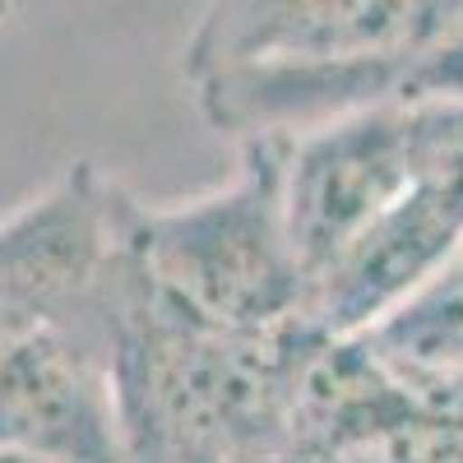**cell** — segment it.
<instances>
[{
	"label": "cell",
	"mask_w": 463,
	"mask_h": 463,
	"mask_svg": "<svg viewBox=\"0 0 463 463\" xmlns=\"http://www.w3.org/2000/svg\"><path fill=\"white\" fill-rule=\"evenodd\" d=\"M0 463H43V458H28V454H14V449H0Z\"/></svg>",
	"instance_id": "ba28073f"
},
{
	"label": "cell",
	"mask_w": 463,
	"mask_h": 463,
	"mask_svg": "<svg viewBox=\"0 0 463 463\" xmlns=\"http://www.w3.org/2000/svg\"><path fill=\"white\" fill-rule=\"evenodd\" d=\"M353 338L408 384H463V255Z\"/></svg>",
	"instance_id": "52a82bcc"
},
{
	"label": "cell",
	"mask_w": 463,
	"mask_h": 463,
	"mask_svg": "<svg viewBox=\"0 0 463 463\" xmlns=\"http://www.w3.org/2000/svg\"><path fill=\"white\" fill-rule=\"evenodd\" d=\"M463 37V0H204L181 52L227 139H292L399 98Z\"/></svg>",
	"instance_id": "6da1fadb"
},
{
	"label": "cell",
	"mask_w": 463,
	"mask_h": 463,
	"mask_svg": "<svg viewBox=\"0 0 463 463\" xmlns=\"http://www.w3.org/2000/svg\"><path fill=\"white\" fill-rule=\"evenodd\" d=\"M463 255V209L431 181H412L329 264L311 274L306 320L325 334H366L390 306Z\"/></svg>",
	"instance_id": "8992f818"
},
{
	"label": "cell",
	"mask_w": 463,
	"mask_h": 463,
	"mask_svg": "<svg viewBox=\"0 0 463 463\" xmlns=\"http://www.w3.org/2000/svg\"><path fill=\"white\" fill-rule=\"evenodd\" d=\"M421 172V107L390 98L283 139V204L306 274L329 264ZM311 301V297H306Z\"/></svg>",
	"instance_id": "277c9868"
},
{
	"label": "cell",
	"mask_w": 463,
	"mask_h": 463,
	"mask_svg": "<svg viewBox=\"0 0 463 463\" xmlns=\"http://www.w3.org/2000/svg\"><path fill=\"white\" fill-rule=\"evenodd\" d=\"M0 449L43 463H126L107 338L28 329L0 357Z\"/></svg>",
	"instance_id": "5b68a950"
},
{
	"label": "cell",
	"mask_w": 463,
	"mask_h": 463,
	"mask_svg": "<svg viewBox=\"0 0 463 463\" xmlns=\"http://www.w3.org/2000/svg\"><path fill=\"white\" fill-rule=\"evenodd\" d=\"M130 200L93 163H70L0 213V329L107 338V306L130 250Z\"/></svg>",
	"instance_id": "3957f363"
},
{
	"label": "cell",
	"mask_w": 463,
	"mask_h": 463,
	"mask_svg": "<svg viewBox=\"0 0 463 463\" xmlns=\"http://www.w3.org/2000/svg\"><path fill=\"white\" fill-rule=\"evenodd\" d=\"M130 250L153 292L213 329L306 320L311 274L283 204V139L237 144L227 181L185 200L130 204Z\"/></svg>",
	"instance_id": "7a4b0ae2"
}]
</instances>
